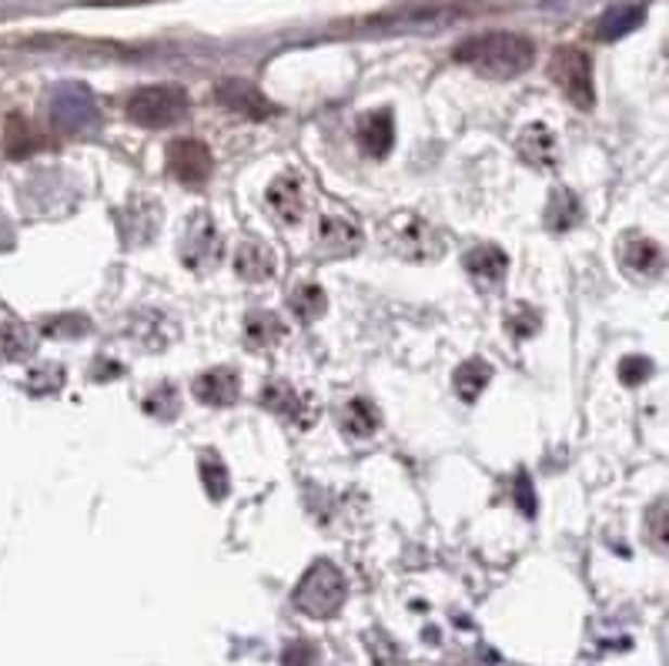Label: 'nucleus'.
<instances>
[{
    "mask_svg": "<svg viewBox=\"0 0 669 666\" xmlns=\"http://www.w3.org/2000/svg\"><path fill=\"white\" fill-rule=\"evenodd\" d=\"M455 61L483 77H492V81H509V77H519L532 67L536 48L523 34L492 30V34H476V37H468V41H462L455 48Z\"/></svg>",
    "mask_w": 669,
    "mask_h": 666,
    "instance_id": "f257e3e1",
    "label": "nucleus"
},
{
    "mask_svg": "<svg viewBox=\"0 0 669 666\" xmlns=\"http://www.w3.org/2000/svg\"><path fill=\"white\" fill-rule=\"evenodd\" d=\"M345 593L348 586L342 569L329 560H319L308 566V573L295 586V606L311 619H332L345 606Z\"/></svg>",
    "mask_w": 669,
    "mask_h": 666,
    "instance_id": "f03ea898",
    "label": "nucleus"
},
{
    "mask_svg": "<svg viewBox=\"0 0 669 666\" xmlns=\"http://www.w3.org/2000/svg\"><path fill=\"white\" fill-rule=\"evenodd\" d=\"M385 245L406 261H436L446 252L442 234L432 228L425 218L406 215V212L391 215V221L385 225Z\"/></svg>",
    "mask_w": 669,
    "mask_h": 666,
    "instance_id": "7ed1b4c3",
    "label": "nucleus"
},
{
    "mask_svg": "<svg viewBox=\"0 0 669 666\" xmlns=\"http://www.w3.org/2000/svg\"><path fill=\"white\" fill-rule=\"evenodd\" d=\"M188 114V94L178 85H151L131 94L128 117L141 128H171Z\"/></svg>",
    "mask_w": 669,
    "mask_h": 666,
    "instance_id": "20e7f679",
    "label": "nucleus"
},
{
    "mask_svg": "<svg viewBox=\"0 0 669 666\" xmlns=\"http://www.w3.org/2000/svg\"><path fill=\"white\" fill-rule=\"evenodd\" d=\"M98 101L81 81H67L51 94V121L61 135H88L98 128Z\"/></svg>",
    "mask_w": 669,
    "mask_h": 666,
    "instance_id": "39448f33",
    "label": "nucleus"
},
{
    "mask_svg": "<svg viewBox=\"0 0 669 666\" xmlns=\"http://www.w3.org/2000/svg\"><path fill=\"white\" fill-rule=\"evenodd\" d=\"M553 81L559 91L579 107V111H593L596 104V88H593V61L579 48H559L553 57Z\"/></svg>",
    "mask_w": 669,
    "mask_h": 666,
    "instance_id": "423d86ee",
    "label": "nucleus"
},
{
    "mask_svg": "<svg viewBox=\"0 0 669 666\" xmlns=\"http://www.w3.org/2000/svg\"><path fill=\"white\" fill-rule=\"evenodd\" d=\"M224 255V242H221V231L211 221L208 212H194L188 228H184V239H181V261L191 271H211Z\"/></svg>",
    "mask_w": 669,
    "mask_h": 666,
    "instance_id": "0eeeda50",
    "label": "nucleus"
},
{
    "mask_svg": "<svg viewBox=\"0 0 669 666\" xmlns=\"http://www.w3.org/2000/svg\"><path fill=\"white\" fill-rule=\"evenodd\" d=\"M211 168H215V162H211V151H208L205 141H198V138H178V141L168 144V171L181 184H188V188L205 184L211 178Z\"/></svg>",
    "mask_w": 669,
    "mask_h": 666,
    "instance_id": "6e6552de",
    "label": "nucleus"
},
{
    "mask_svg": "<svg viewBox=\"0 0 669 666\" xmlns=\"http://www.w3.org/2000/svg\"><path fill=\"white\" fill-rule=\"evenodd\" d=\"M261 406L268 412H279L282 419H288L298 428H308L314 422V415H319V406H314V399L308 396V392H298L295 385H288L282 379L268 382L261 388Z\"/></svg>",
    "mask_w": 669,
    "mask_h": 666,
    "instance_id": "1a4fd4ad",
    "label": "nucleus"
},
{
    "mask_svg": "<svg viewBox=\"0 0 669 666\" xmlns=\"http://www.w3.org/2000/svg\"><path fill=\"white\" fill-rule=\"evenodd\" d=\"M114 218H117V234H121V242L128 248H141L154 239L157 228H162V205L151 202V198H134Z\"/></svg>",
    "mask_w": 669,
    "mask_h": 666,
    "instance_id": "9d476101",
    "label": "nucleus"
},
{
    "mask_svg": "<svg viewBox=\"0 0 669 666\" xmlns=\"http://www.w3.org/2000/svg\"><path fill=\"white\" fill-rule=\"evenodd\" d=\"M215 98L218 104H224L228 111L242 114V117H252V121H265V117H271V101L248 81H239V77H231V81L218 85L215 88Z\"/></svg>",
    "mask_w": 669,
    "mask_h": 666,
    "instance_id": "9b49d317",
    "label": "nucleus"
},
{
    "mask_svg": "<svg viewBox=\"0 0 669 666\" xmlns=\"http://www.w3.org/2000/svg\"><path fill=\"white\" fill-rule=\"evenodd\" d=\"M268 205H271V212L279 215L285 225H295V221H301V212H305V181H301V175H295V171H282L279 178H274L271 184H268Z\"/></svg>",
    "mask_w": 669,
    "mask_h": 666,
    "instance_id": "f8f14e48",
    "label": "nucleus"
},
{
    "mask_svg": "<svg viewBox=\"0 0 669 666\" xmlns=\"http://www.w3.org/2000/svg\"><path fill=\"white\" fill-rule=\"evenodd\" d=\"M319 248L325 258H345L356 255L362 248V228L351 225L348 218L338 215H325L319 221Z\"/></svg>",
    "mask_w": 669,
    "mask_h": 666,
    "instance_id": "ddd939ff",
    "label": "nucleus"
},
{
    "mask_svg": "<svg viewBox=\"0 0 669 666\" xmlns=\"http://www.w3.org/2000/svg\"><path fill=\"white\" fill-rule=\"evenodd\" d=\"M128 335H131V342H138V345L147 348V351H162V348H168V345L175 342L178 329H175V322H171L168 316L147 308V311H138V316L131 319Z\"/></svg>",
    "mask_w": 669,
    "mask_h": 666,
    "instance_id": "4468645a",
    "label": "nucleus"
},
{
    "mask_svg": "<svg viewBox=\"0 0 669 666\" xmlns=\"http://www.w3.org/2000/svg\"><path fill=\"white\" fill-rule=\"evenodd\" d=\"M465 271L479 289H492L505 279L509 271V255L496 245H476L465 255Z\"/></svg>",
    "mask_w": 669,
    "mask_h": 666,
    "instance_id": "2eb2a0df",
    "label": "nucleus"
},
{
    "mask_svg": "<svg viewBox=\"0 0 669 666\" xmlns=\"http://www.w3.org/2000/svg\"><path fill=\"white\" fill-rule=\"evenodd\" d=\"M194 396L211 409H228L239 399V375H234V369H208L194 382Z\"/></svg>",
    "mask_w": 669,
    "mask_h": 666,
    "instance_id": "dca6fc26",
    "label": "nucleus"
},
{
    "mask_svg": "<svg viewBox=\"0 0 669 666\" xmlns=\"http://www.w3.org/2000/svg\"><path fill=\"white\" fill-rule=\"evenodd\" d=\"M359 144H362V151L369 154V158H385V154L391 151V144H396V121H391L388 111H372V114L362 117Z\"/></svg>",
    "mask_w": 669,
    "mask_h": 666,
    "instance_id": "f3484780",
    "label": "nucleus"
},
{
    "mask_svg": "<svg viewBox=\"0 0 669 666\" xmlns=\"http://www.w3.org/2000/svg\"><path fill=\"white\" fill-rule=\"evenodd\" d=\"M274 252L261 242H242L239 255H234V271L245 282H268L274 276Z\"/></svg>",
    "mask_w": 669,
    "mask_h": 666,
    "instance_id": "a211bd4d",
    "label": "nucleus"
},
{
    "mask_svg": "<svg viewBox=\"0 0 669 666\" xmlns=\"http://www.w3.org/2000/svg\"><path fill=\"white\" fill-rule=\"evenodd\" d=\"M519 158L532 168H553L556 165V138L545 125H529L519 138Z\"/></svg>",
    "mask_w": 669,
    "mask_h": 666,
    "instance_id": "6ab92c4d",
    "label": "nucleus"
},
{
    "mask_svg": "<svg viewBox=\"0 0 669 666\" xmlns=\"http://www.w3.org/2000/svg\"><path fill=\"white\" fill-rule=\"evenodd\" d=\"M646 17V4H619V8H609L600 24H596V34L600 41H619L629 30H636Z\"/></svg>",
    "mask_w": 669,
    "mask_h": 666,
    "instance_id": "aec40b11",
    "label": "nucleus"
},
{
    "mask_svg": "<svg viewBox=\"0 0 669 666\" xmlns=\"http://www.w3.org/2000/svg\"><path fill=\"white\" fill-rule=\"evenodd\" d=\"M285 338V325L274 311H252L245 319V342L255 351H268Z\"/></svg>",
    "mask_w": 669,
    "mask_h": 666,
    "instance_id": "412c9836",
    "label": "nucleus"
},
{
    "mask_svg": "<svg viewBox=\"0 0 669 666\" xmlns=\"http://www.w3.org/2000/svg\"><path fill=\"white\" fill-rule=\"evenodd\" d=\"M619 258L633 276H656V271L662 268V252L653 239H629L622 245Z\"/></svg>",
    "mask_w": 669,
    "mask_h": 666,
    "instance_id": "4be33fe9",
    "label": "nucleus"
},
{
    "mask_svg": "<svg viewBox=\"0 0 669 666\" xmlns=\"http://www.w3.org/2000/svg\"><path fill=\"white\" fill-rule=\"evenodd\" d=\"M582 218V205L569 188H556L549 194V205H545V228L549 231H569L576 228V221Z\"/></svg>",
    "mask_w": 669,
    "mask_h": 666,
    "instance_id": "5701e85b",
    "label": "nucleus"
},
{
    "mask_svg": "<svg viewBox=\"0 0 669 666\" xmlns=\"http://www.w3.org/2000/svg\"><path fill=\"white\" fill-rule=\"evenodd\" d=\"M492 379V366H486L483 359H468L455 369V392H459V399L462 402H479V396L486 392Z\"/></svg>",
    "mask_w": 669,
    "mask_h": 666,
    "instance_id": "b1692460",
    "label": "nucleus"
},
{
    "mask_svg": "<svg viewBox=\"0 0 669 666\" xmlns=\"http://www.w3.org/2000/svg\"><path fill=\"white\" fill-rule=\"evenodd\" d=\"M378 425H382V419H378L375 406L365 402V399H351V402L342 409V428H345L348 436L369 439L372 433H378Z\"/></svg>",
    "mask_w": 669,
    "mask_h": 666,
    "instance_id": "393cba45",
    "label": "nucleus"
},
{
    "mask_svg": "<svg viewBox=\"0 0 669 666\" xmlns=\"http://www.w3.org/2000/svg\"><path fill=\"white\" fill-rule=\"evenodd\" d=\"M34 351V335L21 322H0V359L21 362Z\"/></svg>",
    "mask_w": 669,
    "mask_h": 666,
    "instance_id": "a878e982",
    "label": "nucleus"
},
{
    "mask_svg": "<svg viewBox=\"0 0 669 666\" xmlns=\"http://www.w3.org/2000/svg\"><path fill=\"white\" fill-rule=\"evenodd\" d=\"M288 305H292V311L298 316V322H319L322 316H325V292L319 289V285H298L295 292H292V298H288Z\"/></svg>",
    "mask_w": 669,
    "mask_h": 666,
    "instance_id": "bb28decb",
    "label": "nucleus"
},
{
    "mask_svg": "<svg viewBox=\"0 0 669 666\" xmlns=\"http://www.w3.org/2000/svg\"><path fill=\"white\" fill-rule=\"evenodd\" d=\"M198 473H202L205 492H208L215 502H221V499L228 496V489H231V476H228V465L221 462V456H215V452H202V459H198Z\"/></svg>",
    "mask_w": 669,
    "mask_h": 666,
    "instance_id": "cd10ccee",
    "label": "nucleus"
},
{
    "mask_svg": "<svg viewBox=\"0 0 669 666\" xmlns=\"http://www.w3.org/2000/svg\"><path fill=\"white\" fill-rule=\"evenodd\" d=\"M41 332L51 338H81L91 332V319L88 316H77V311H67V316H51L41 322Z\"/></svg>",
    "mask_w": 669,
    "mask_h": 666,
    "instance_id": "c85d7f7f",
    "label": "nucleus"
},
{
    "mask_svg": "<svg viewBox=\"0 0 669 666\" xmlns=\"http://www.w3.org/2000/svg\"><path fill=\"white\" fill-rule=\"evenodd\" d=\"M144 412L151 419H162V422H171L178 412H181V399H178V388L175 385H157L151 396L144 399Z\"/></svg>",
    "mask_w": 669,
    "mask_h": 666,
    "instance_id": "c756f323",
    "label": "nucleus"
},
{
    "mask_svg": "<svg viewBox=\"0 0 669 666\" xmlns=\"http://www.w3.org/2000/svg\"><path fill=\"white\" fill-rule=\"evenodd\" d=\"M64 385V369L61 366H37L30 375H27V392L37 399L44 396H57Z\"/></svg>",
    "mask_w": 669,
    "mask_h": 666,
    "instance_id": "7c9ffc66",
    "label": "nucleus"
},
{
    "mask_svg": "<svg viewBox=\"0 0 669 666\" xmlns=\"http://www.w3.org/2000/svg\"><path fill=\"white\" fill-rule=\"evenodd\" d=\"M646 533L653 539L656 550H666L669 542V513H666V499H656V505L646 513Z\"/></svg>",
    "mask_w": 669,
    "mask_h": 666,
    "instance_id": "2f4dec72",
    "label": "nucleus"
},
{
    "mask_svg": "<svg viewBox=\"0 0 669 666\" xmlns=\"http://www.w3.org/2000/svg\"><path fill=\"white\" fill-rule=\"evenodd\" d=\"M505 329H509V335H516V338H529V335L539 332V316H536L532 308L519 305L513 316L505 319Z\"/></svg>",
    "mask_w": 669,
    "mask_h": 666,
    "instance_id": "473e14b6",
    "label": "nucleus"
},
{
    "mask_svg": "<svg viewBox=\"0 0 669 666\" xmlns=\"http://www.w3.org/2000/svg\"><path fill=\"white\" fill-rule=\"evenodd\" d=\"M30 148H34L30 131L24 128L21 117H11V128H8V154H11V158H24Z\"/></svg>",
    "mask_w": 669,
    "mask_h": 666,
    "instance_id": "72a5a7b5",
    "label": "nucleus"
},
{
    "mask_svg": "<svg viewBox=\"0 0 669 666\" xmlns=\"http://www.w3.org/2000/svg\"><path fill=\"white\" fill-rule=\"evenodd\" d=\"M649 372H653V366H649L646 356H629V359L619 362V379H622L626 385H640Z\"/></svg>",
    "mask_w": 669,
    "mask_h": 666,
    "instance_id": "f704fd0d",
    "label": "nucleus"
},
{
    "mask_svg": "<svg viewBox=\"0 0 669 666\" xmlns=\"http://www.w3.org/2000/svg\"><path fill=\"white\" fill-rule=\"evenodd\" d=\"M285 666H319V650L305 640H295L285 646Z\"/></svg>",
    "mask_w": 669,
    "mask_h": 666,
    "instance_id": "c9c22d12",
    "label": "nucleus"
},
{
    "mask_svg": "<svg viewBox=\"0 0 669 666\" xmlns=\"http://www.w3.org/2000/svg\"><path fill=\"white\" fill-rule=\"evenodd\" d=\"M516 496H519V505L526 516H536V502H532V486H529V476L519 473V486H516Z\"/></svg>",
    "mask_w": 669,
    "mask_h": 666,
    "instance_id": "e433bc0d",
    "label": "nucleus"
}]
</instances>
